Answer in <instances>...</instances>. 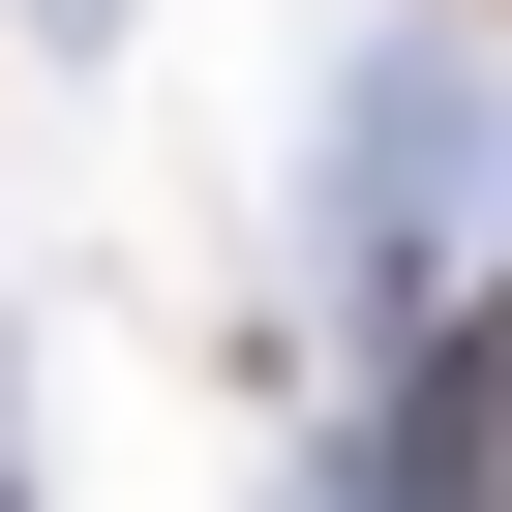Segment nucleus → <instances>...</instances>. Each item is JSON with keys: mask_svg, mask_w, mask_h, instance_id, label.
I'll return each mask as SVG.
<instances>
[]
</instances>
